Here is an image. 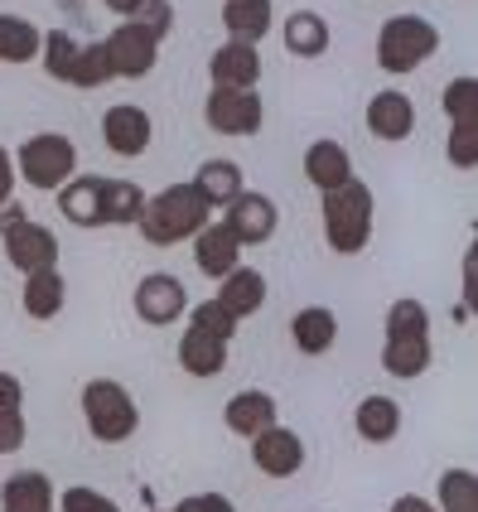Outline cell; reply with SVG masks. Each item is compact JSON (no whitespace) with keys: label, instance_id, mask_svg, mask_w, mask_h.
<instances>
[{"label":"cell","instance_id":"1","mask_svg":"<svg viewBox=\"0 0 478 512\" xmlns=\"http://www.w3.org/2000/svg\"><path fill=\"white\" fill-rule=\"evenodd\" d=\"M208 218H213V208L198 199V189L184 179V184L160 189L155 199H145V213L136 228H141V237L150 247H174V242H189Z\"/></svg>","mask_w":478,"mask_h":512},{"label":"cell","instance_id":"2","mask_svg":"<svg viewBox=\"0 0 478 512\" xmlns=\"http://www.w3.org/2000/svg\"><path fill=\"white\" fill-rule=\"evenodd\" d=\"M372 213H377L372 189H367L363 179L353 174L348 184L329 189V194H324V203H319V218H324V242H329L338 256H358L367 242H372Z\"/></svg>","mask_w":478,"mask_h":512},{"label":"cell","instance_id":"3","mask_svg":"<svg viewBox=\"0 0 478 512\" xmlns=\"http://www.w3.org/2000/svg\"><path fill=\"white\" fill-rule=\"evenodd\" d=\"M78 174V145L63 131H39L15 150V179H25L39 194H58Z\"/></svg>","mask_w":478,"mask_h":512},{"label":"cell","instance_id":"4","mask_svg":"<svg viewBox=\"0 0 478 512\" xmlns=\"http://www.w3.org/2000/svg\"><path fill=\"white\" fill-rule=\"evenodd\" d=\"M83 421H87V435L102 440V445H121L131 440L136 426H141V406L136 397L112 382V377H92L83 387Z\"/></svg>","mask_w":478,"mask_h":512},{"label":"cell","instance_id":"5","mask_svg":"<svg viewBox=\"0 0 478 512\" xmlns=\"http://www.w3.org/2000/svg\"><path fill=\"white\" fill-rule=\"evenodd\" d=\"M435 49H440V29L430 25L425 15H392L382 25V34H377V68L392 73V78H406Z\"/></svg>","mask_w":478,"mask_h":512},{"label":"cell","instance_id":"6","mask_svg":"<svg viewBox=\"0 0 478 512\" xmlns=\"http://www.w3.org/2000/svg\"><path fill=\"white\" fill-rule=\"evenodd\" d=\"M261 121H266V107L256 87H213L203 102V126L218 136H256Z\"/></svg>","mask_w":478,"mask_h":512},{"label":"cell","instance_id":"7","mask_svg":"<svg viewBox=\"0 0 478 512\" xmlns=\"http://www.w3.org/2000/svg\"><path fill=\"white\" fill-rule=\"evenodd\" d=\"M102 44H107V58H112V73L116 78H131V83L150 78V73H155V63H160V39H150L136 20L116 25Z\"/></svg>","mask_w":478,"mask_h":512},{"label":"cell","instance_id":"8","mask_svg":"<svg viewBox=\"0 0 478 512\" xmlns=\"http://www.w3.org/2000/svg\"><path fill=\"white\" fill-rule=\"evenodd\" d=\"M223 223L242 247H261V242H271L276 228H281V208L266 199V194H256V189H242V194L223 208Z\"/></svg>","mask_w":478,"mask_h":512},{"label":"cell","instance_id":"9","mask_svg":"<svg viewBox=\"0 0 478 512\" xmlns=\"http://www.w3.org/2000/svg\"><path fill=\"white\" fill-rule=\"evenodd\" d=\"M136 314H141L145 324H155V329L179 324V319L189 314V290H184V281L169 276V271L141 276V285H136Z\"/></svg>","mask_w":478,"mask_h":512},{"label":"cell","instance_id":"10","mask_svg":"<svg viewBox=\"0 0 478 512\" xmlns=\"http://www.w3.org/2000/svg\"><path fill=\"white\" fill-rule=\"evenodd\" d=\"M102 141H107L112 155L136 160V155H145L150 141H155V121H150V112L136 107V102H116V107H107V116H102Z\"/></svg>","mask_w":478,"mask_h":512},{"label":"cell","instance_id":"11","mask_svg":"<svg viewBox=\"0 0 478 512\" xmlns=\"http://www.w3.org/2000/svg\"><path fill=\"white\" fill-rule=\"evenodd\" d=\"M0 237H5V261H10L20 276L58 266V237L44 228V223H34L29 213L10 232H0Z\"/></svg>","mask_w":478,"mask_h":512},{"label":"cell","instance_id":"12","mask_svg":"<svg viewBox=\"0 0 478 512\" xmlns=\"http://www.w3.org/2000/svg\"><path fill=\"white\" fill-rule=\"evenodd\" d=\"M252 464L266 479H295V474L305 469V440L276 421L271 430H261L252 440Z\"/></svg>","mask_w":478,"mask_h":512},{"label":"cell","instance_id":"13","mask_svg":"<svg viewBox=\"0 0 478 512\" xmlns=\"http://www.w3.org/2000/svg\"><path fill=\"white\" fill-rule=\"evenodd\" d=\"M189 242H194V266L208 276V281H223L232 266H242V242L227 232L223 218H208Z\"/></svg>","mask_w":478,"mask_h":512},{"label":"cell","instance_id":"14","mask_svg":"<svg viewBox=\"0 0 478 512\" xmlns=\"http://www.w3.org/2000/svg\"><path fill=\"white\" fill-rule=\"evenodd\" d=\"M363 121H367V131H372L377 141H406V136L416 131V107H411L406 92L382 87V92H372Z\"/></svg>","mask_w":478,"mask_h":512},{"label":"cell","instance_id":"15","mask_svg":"<svg viewBox=\"0 0 478 512\" xmlns=\"http://www.w3.org/2000/svg\"><path fill=\"white\" fill-rule=\"evenodd\" d=\"M0 512H58V488L44 469H15L0 484Z\"/></svg>","mask_w":478,"mask_h":512},{"label":"cell","instance_id":"16","mask_svg":"<svg viewBox=\"0 0 478 512\" xmlns=\"http://www.w3.org/2000/svg\"><path fill=\"white\" fill-rule=\"evenodd\" d=\"M281 421V406L271 392H261V387H247V392H237V397L223 406V426L232 435H242V440H256L261 430H271Z\"/></svg>","mask_w":478,"mask_h":512},{"label":"cell","instance_id":"17","mask_svg":"<svg viewBox=\"0 0 478 512\" xmlns=\"http://www.w3.org/2000/svg\"><path fill=\"white\" fill-rule=\"evenodd\" d=\"M208 78H213V87H256L261 83V49L227 39L223 49H213V58H208Z\"/></svg>","mask_w":478,"mask_h":512},{"label":"cell","instance_id":"18","mask_svg":"<svg viewBox=\"0 0 478 512\" xmlns=\"http://www.w3.org/2000/svg\"><path fill=\"white\" fill-rule=\"evenodd\" d=\"M213 300L242 324L247 314H256L266 305V276H261L256 266H232L223 281H218V295H213Z\"/></svg>","mask_w":478,"mask_h":512},{"label":"cell","instance_id":"19","mask_svg":"<svg viewBox=\"0 0 478 512\" xmlns=\"http://www.w3.org/2000/svg\"><path fill=\"white\" fill-rule=\"evenodd\" d=\"M189 184H194L198 199L208 203L213 213H223L227 203H232L237 194H242V189H247V179H242V165H237V160H223V155H218V160H203Z\"/></svg>","mask_w":478,"mask_h":512},{"label":"cell","instance_id":"20","mask_svg":"<svg viewBox=\"0 0 478 512\" xmlns=\"http://www.w3.org/2000/svg\"><path fill=\"white\" fill-rule=\"evenodd\" d=\"M58 213L73 228H102V174H73L58 189Z\"/></svg>","mask_w":478,"mask_h":512},{"label":"cell","instance_id":"21","mask_svg":"<svg viewBox=\"0 0 478 512\" xmlns=\"http://www.w3.org/2000/svg\"><path fill=\"white\" fill-rule=\"evenodd\" d=\"M281 39L295 58H324L334 44V29L319 10H290V20L281 25Z\"/></svg>","mask_w":478,"mask_h":512},{"label":"cell","instance_id":"22","mask_svg":"<svg viewBox=\"0 0 478 512\" xmlns=\"http://www.w3.org/2000/svg\"><path fill=\"white\" fill-rule=\"evenodd\" d=\"M271 25H276V5L271 0H227L223 5V29L227 39H237V44H256L261 49Z\"/></svg>","mask_w":478,"mask_h":512},{"label":"cell","instance_id":"23","mask_svg":"<svg viewBox=\"0 0 478 512\" xmlns=\"http://www.w3.org/2000/svg\"><path fill=\"white\" fill-rule=\"evenodd\" d=\"M353 430H358V440H367V445H387V440H396V435H401V401L382 397V392L363 397L358 411H353Z\"/></svg>","mask_w":478,"mask_h":512},{"label":"cell","instance_id":"24","mask_svg":"<svg viewBox=\"0 0 478 512\" xmlns=\"http://www.w3.org/2000/svg\"><path fill=\"white\" fill-rule=\"evenodd\" d=\"M290 339H295V348H300L305 358L329 353L338 339V314L329 310V305H305V310H295V319H290Z\"/></svg>","mask_w":478,"mask_h":512},{"label":"cell","instance_id":"25","mask_svg":"<svg viewBox=\"0 0 478 512\" xmlns=\"http://www.w3.org/2000/svg\"><path fill=\"white\" fill-rule=\"evenodd\" d=\"M305 179L319 194H329V189L353 179V155L338 141H310V150H305Z\"/></svg>","mask_w":478,"mask_h":512},{"label":"cell","instance_id":"26","mask_svg":"<svg viewBox=\"0 0 478 512\" xmlns=\"http://www.w3.org/2000/svg\"><path fill=\"white\" fill-rule=\"evenodd\" d=\"M425 368H430V334H387V343H382V372L411 382Z\"/></svg>","mask_w":478,"mask_h":512},{"label":"cell","instance_id":"27","mask_svg":"<svg viewBox=\"0 0 478 512\" xmlns=\"http://www.w3.org/2000/svg\"><path fill=\"white\" fill-rule=\"evenodd\" d=\"M179 368L189 372V377H218L227 368V343L189 324L184 339H179Z\"/></svg>","mask_w":478,"mask_h":512},{"label":"cell","instance_id":"28","mask_svg":"<svg viewBox=\"0 0 478 512\" xmlns=\"http://www.w3.org/2000/svg\"><path fill=\"white\" fill-rule=\"evenodd\" d=\"M141 213H145L141 184L107 179V174H102V223H107V228H131V223H141Z\"/></svg>","mask_w":478,"mask_h":512},{"label":"cell","instance_id":"29","mask_svg":"<svg viewBox=\"0 0 478 512\" xmlns=\"http://www.w3.org/2000/svg\"><path fill=\"white\" fill-rule=\"evenodd\" d=\"M63 300H68V281L58 276V266L29 271L25 276V314L29 319H54V314H63Z\"/></svg>","mask_w":478,"mask_h":512},{"label":"cell","instance_id":"30","mask_svg":"<svg viewBox=\"0 0 478 512\" xmlns=\"http://www.w3.org/2000/svg\"><path fill=\"white\" fill-rule=\"evenodd\" d=\"M39 25L25 15H5L0 10V63H29L39 58Z\"/></svg>","mask_w":478,"mask_h":512},{"label":"cell","instance_id":"31","mask_svg":"<svg viewBox=\"0 0 478 512\" xmlns=\"http://www.w3.org/2000/svg\"><path fill=\"white\" fill-rule=\"evenodd\" d=\"M430 503H435V512H478V474L474 469H445Z\"/></svg>","mask_w":478,"mask_h":512},{"label":"cell","instance_id":"32","mask_svg":"<svg viewBox=\"0 0 478 512\" xmlns=\"http://www.w3.org/2000/svg\"><path fill=\"white\" fill-rule=\"evenodd\" d=\"M78 49H83V44H73V34H68V29H49V34L39 39L44 73H49L54 83H68V78H73V63H78Z\"/></svg>","mask_w":478,"mask_h":512},{"label":"cell","instance_id":"33","mask_svg":"<svg viewBox=\"0 0 478 512\" xmlns=\"http://www.w3.org/2000/svg\"><path fill=\"white\" fill-rule=\"evenodd\" d=\"M73 87H83V92H97V87L116 83L112 73V58H107V44L97 39V44H87V49H78V63H73V78H68Z\"/></svg>","mask_w":478,"mask_h":512},{"label":"cell","instance_id":"34","mask_svg":"<svg viewBox=\"0 0 478 512\" xmlns=\"http://www.w3.org/2000/svg\"><path fill=\"white\" fill-rule=\"evenodd\" d=\"M440 107H445V116L454 121H478V78H450L445 83V97H440Z\"/></svg>","mask_w":478,"mask_h":512},{"label":"cell","instance_id":"35","mask_svg":"<svg viewBox=\"0 0 478 512\" xmlns=\"http://www.w3.org/2000/svg\"><path fill=\"white\" fill-rule=\"evenodd\" d=\"M189 324L203 329V334H213V339H223V343H232V334H237V319H232L218 300H198V305H189Z\"/></svg>","mask_w":478,"mask_h":512},{"label":"cell","instance_id":"36","mask_svg":"<svg viewBox=\"0 0 478 512\" xmlns=\"http://www.w3.org/2000/svg\"><path fill=\"white\" fill-rule=\"evenodd\" d=\"M445 155H450L454 170H474L478 165V121H454L450 141H445Z\"/></svg>","mask_w":478,"mask_h":512},{"label":"cell","instance_id":"37","mask_svg":"<svg viewBox=\"0 0 478 512\" xmlns=\"http://www.w3.org/2000/svg\"><path fill=\"white\" fill-rule=\"evenodd\" d=\"M58 512H121V508H116L107 493H97V488H87V484H73L58 493Z\"/></svg>","mask_w":478,"mask_h":512},{"label":"cell","instance_id":"38","mask_svg":"<svg viewBox=\"0 0 478 512\" xmlns=\"http://www.w3.org/2000/svg\"><path fill=\"white\" fill-rule=\"evenodd\" d=\"M131 20H136L150 39H165L169 29H174V5H169V0H141Z\"/></svg>","mask_w":478,"mask_h":512},{"label":"cell","instance_id":"39","mask_svg":"<svg viewBox=\"0 0 478 512\" xmlns=\"http://www.w3.org/2000/svg\"><path fill=\"white\" fill-rule=\"evenodd\" d=\"M25 411H0V455H15V450H25Z\"/></svg>","mask_w":478,"mask_h":512},{"label":"cell","instance_id":"40","mask_svg":"<svg viewBox=\"0 0 478 512\" xmlns=\"http://www.w3.org/2000/svg\"><path fill=\"white\" fill-rule=\"evenodd\" d=\"M169 512H237V508H232L227 493H189V498H179Z\"/></svg>","mask_w":478,"mask_h":512},{"label":"cell","instance_id":"41","mask_svg":"<svg viewBox=\"0 0 478 512\" xmlns=\"http://www.w3.org/2000/svg\"><path fill=\"white\" fill-rule=\"evenodd\" d=\"M0 411H25V387L15 372H0Z\"/></svg>","mask_w":478,"mask_h":512},{"label":"cell","instance_id":"42","mask_svg":"<svg viewBox=\"0 0 478 512\" xmlns=\"http://www.w3.org/2000/svg\"><path fill=\"white\" fill-rule=\"evenodd\" d=\"M15 199V155L0 145V203Z\"/></svg>","mask_w":478,"mask_h":512},{"label":"cell","instance_id":"43","mask_svg":"<svg viewBox=\"0 0 478 512\" xmlns=\"http://www.w3.org/2000/svg\"><path fill=\"white\" fill-rule=\"evenodd\" d=\"M387 512H435V503H430V498H421V493H401Z\"/></svg>","mask_w":478,"mask_h":512},{"label":"cell","instance_id":"44","mask_svg":"<svg viewBox=\"0 0 478 512\" xmlns=\"http://www.w3.org/2000/svg\"><path fill=\"white\" fill-rule=\"evenodd\" d=\"M20 218H25V208H20L15 199H5V203H0V232H10L15 223H20Z\"/></svg>","mask_w":478,"mask_h":512},{"label":"cell","instance_id":"45","mask_svg":"<svg viewBox=\"0 0 478 512\" xmlns=\"http://www.w3.org/2000/svg\"><path fill=\"white\" fill-rule=\"evenodd\" d=\"M102 5H107V10H112V15H121V20H131V15H136V5H141V0H102Z\"/></svg>","mask_w":478,"mask_h":512}]
</instances>
